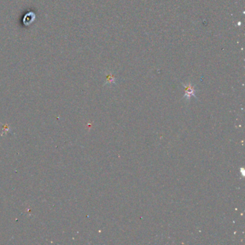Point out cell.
Instances as JSON below:
<instances>
[{
	"instance_id": "3",
	"label": "cell",
	"mask_w": 245,
	"mask_h": 245,
	"mask_svg": "<svg viewBox=\"0 0 245 245\" xmlns=\"http://www.w3.org/2000/svg\"><path fill=\"white\" fill-rule=\"evenodd\" d=\"M106 83H115V77L112 73L109 74L107 75V79H106Z\"/></svg>"
},
{
	"instance_id": "2",
	"label": "cell",
	"mask_w": 245,
	"mask_h": 245,
	"mask_svg": "<svg viewBox=\"0 0 245 245\" xmlns=\"http://www.w3.org/2000/svg\"><path fill=\"white\" fill-rule=\"evenodd\" d=\"M35 15L32 12L30 13L27 14L25 16V18L23 19V22L25 23V25H29L33 22L34 20H35Z\"/></svg>"
},
{
	"instance_id": "1",
	"label": "cell",
	"mask_w": 245,
	"mask_h": 245,
	"mask_svg": "<svg viewBox=\"0 0 245 245\" xmlns=\"http://www.w3.org/2000/svg\"><path fill=\"white\" fill-rule=\"evenodd\" d=\"M183 86L185 87V96H183V98H186L187 101H188V100L191 99L192 96L196 97V90L192 83H189L187 85L183 84Z\"/></svg>"
}]
</instances>
